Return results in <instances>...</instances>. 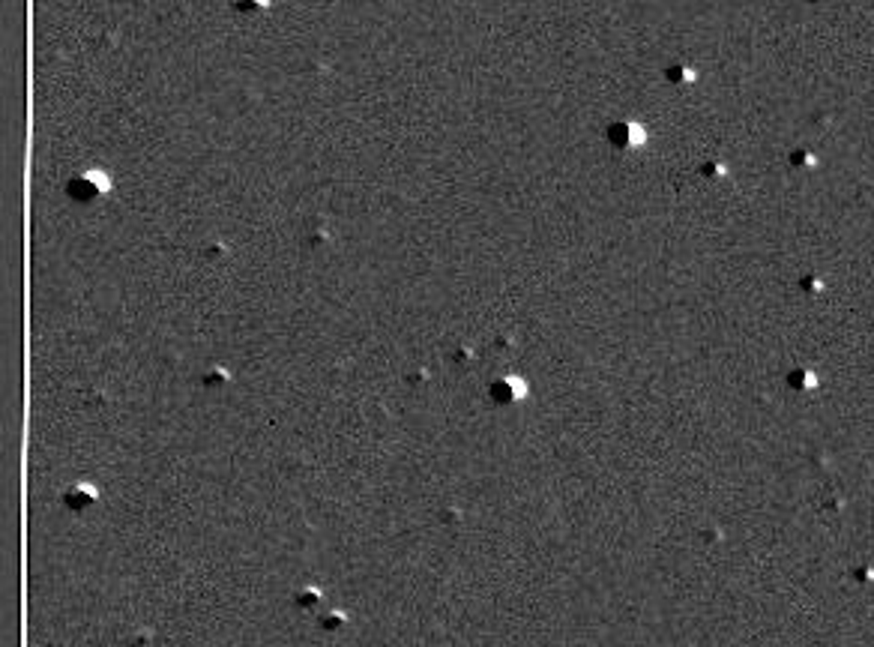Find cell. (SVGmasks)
<instances>
[{
    "instance_id": "2",
    "label": "cell",
    "mask_w": 874,
    "mask_h": 647,
    "mask_svg": "<svg viewBox=\"0 0 874 647\" xmlns=\"http://www.w3.org/2000/svg\"><path fill=\"white\" fill-rule=\"evenodd\" d=\"M524 392V387H521V381L518 378H506V381H497L491 387V396L497 399V402H512V399H518Z\"/></svg>"
},
{
    "instance_id": "1",
    "label": "cell",
    "mask_w": 874,
    "mask_h": 647,
    "mask_svg": "<svg viewBox=\"0 0 874 647\" xmlns=\"http://www.w3.org/2000/svg\"><path fill=\"white\" fill-rule=\"evenodd\" d=\"M111 177H108V171H102V168H87L84 174H78V177H72L69 180V195L75 201H93V198H99V195H108L111 192Z\"/></svg>"
},
{
    "instance_id": "3",
    "label": "cell",
    "mask_w": 874,
    "mask_h": 647,
    "mask_svg": "<svg viewBox=\"0 0 874 647\" xmlns=\"http://www.w3.org/2000/svg\"><path fill=\"white\" fill-rule=\"evenodd\" d=\"M90 501H96V489L90 486V482H78V486L66 495V504H69L72 510H81V506L90 504Z\"/></svg>"
}]
</instances>
